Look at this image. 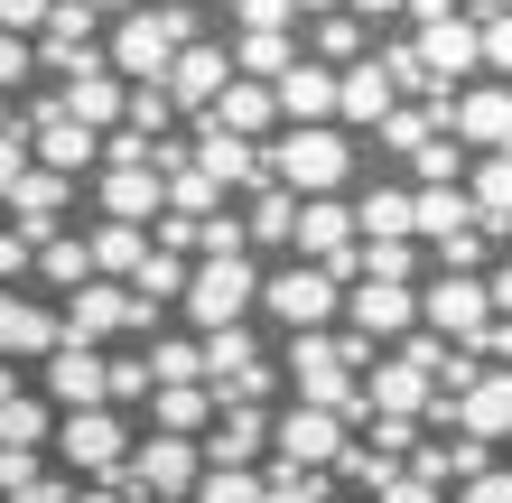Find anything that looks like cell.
<instances>
[{"instance_id": "37", "label": "cell", "mask_w": 512, "mask_h": 503, "mask_svg": "<svg viewBox=\"0 0 512 503\" xmlns=\"http://www.w3.org/2000/svg\"><path fill=\"white\" fill-rule=\"evenodd\" d=\"M168 112H177V103L159 94V84H131V94H122V122H131V131L149 140V150H159V131H168Z\"/></svg>"}, {"instance_id": "9", "label": "cell", "mask_w": 512, "mask_h": 503, "mask_svg": "<svg viewBox=\"0 0 512 503\" xmlns=\"http://www.w3.org/2000/svg\"><path fill=\"white\" fill-rule=\"evenodd\" d=\"M261 308L280 317L289 336H317L326 317H336V280H326V271H308V261H289L280 280H261Z\"/></svg>"}, {"instance_id": "60", "label": "cell", "mask_w": 512, "mask_h": 503, "mask_svg": "<svg viewBox=\"0 0 512 503\" xmlns=\"http://www.w3.org/2000/svg\"><path fill=\"white\" fill-rule=\"evenodd\" d=\"M289 10H317V19H326V10H345V0H289Z\"/></svg>"}, {"instance_id": "4", "label": "cell", "mask_w": 512, "mask_h": 503, "mask_svg": "<svg viewBox=\"0 0 512 503\" xmlns=\"http://www.w3.org/2000/svg\"><path fill=\"white\" fill-rule=\"evenodd\" d=\"M112 327H159V308H140L122 280H84V289H66V317H56V345H94V336H112Z\"/></svg>"}, {"instance_id": "22", "label": "cell", "mask_w": 512, "mask_h": 503, "mask_svg": "<svg viewBox=\"0 0 512 503\" xmlns=\"http://www.w3.org/2000/svg\"><path fill=\"white\" fill-rule=\"evenodd\" d=\"M196 177H205V187H252V177H261V150L205 122V131H196Z\"/></svg>"}, {"instance_id": "61", "label": "cell", "mask_w": 512, "mask_h": 503, "mask_svg": "<svg viewBox=\"0 0 512 503\" xmlns=\"http://www.w3.org/2000/svg\"><path fill=\"white\" fill-rule=\"evenodd\" d=\"M84 10H131V0H84Z\"/></svg>"}, {"instance_id": "44", "label": "cell", "mask_w": 512, "mask_h": 503, "mask_svg": "<svg viewBox=\"0 0 512 503\" xmlns=\"http://www.w3.org/2000/svg\"><path fill=\"white\" fill-rule=\"evenodd\" d=\"M261 503H326V485H317V476H289V466H270V476H261Z\"/></svg>"}, {"instance_id": "15", "label": "cell", "mask_w": 512, "mask_h": 503, "mask_svg": "<svg viewBox=\"0 0 512 503\" xmlns=\"http://www.w3.org/2000/svg\"><path fill=\"white\" fill-rule=\"evenodd\" d=\"M38 382H47L56 410H103V354H94V345H56Z\"/></svg>"}, {"instance_id": "14", "label": "cell", "mask_w": 512, "mask_h": 503, "mask_svg": "<svg viewBox=\"0 0 512 503\" xmlns=\"http://www.w3.org/2000/svg\"><path fill=\"white\" fill-rule=\"evenodd\" d=\"M270 103H280L289 131H326V112H336V66H308V56H298V66L270 84Z\"/></svg>"}, {"instance_id": "52", "label": "cell", "mask_w": 512, "mask_h": 503, "mask_svg": "<svg viewBox=\"0 0 512 503\" xmlns=\"http://www.w3.org/2000/svg\"><path fill=\"white\" fill-rule=\"evenodd\" d=\"M419 159V177H429V187H447V177H457V150H447V140H429V150H410Z\"/></svg>"}, {"instance_id": "23", "label": "cell", "mask_w": 512, "mask_h": 503, "mask_svg": "<svg viewBox=\"0 0 512 503\" xmlns=\"http://www.w3.org/2000/svg\"><path fill=\"white\" fill-rule=\"evenodd\" d=\"M19 354H56V308H28L19 289H0V364Z\"/></svg>"}, {"instance_id": "21", "label": "cell", "mask_w": 512, "mask_h": 503, "mask_svg": "<svg viewBox=\"0 0 512 503\" xmlns=\"http://www.w3.org/2000/svg\"><path fill=\"white\" fill-rule=\"evenodd\" d=\"M233 84V66H224V47H177V66L159 75V94L168 103H215Z\"/></svg>"}, {"instance_id": "63", "label": "cell", "mask_w": 512, "mask_h": 503, "mask_svg": "<svg viewBox=\"0 0 512 503\" xmlns=\"http://www.w3.org/2000/svg\"><path fill=\"white\" fill-rule=\"evenodd\" d=\"M494 10H512V0H494Z\"/></svg>"}, {"instance_id": "32", "label": "cell", "mask_w": 512, "mask_h": 503, "mask_svg": "<svg viewBox=\"0 0 512 503\" xmlns=\"http://www.w3.org/2000/svg\"><path fill=\"white\" fill-rule=\"evenodd\" d=\"M149 410H159V438H187L205 410H215V392H196V382H159V392H149Z\"/></svg>"}, {"instance_id": "26", "label": "cell", "mask_w": 512, "mask_h": 503, "mask_svg": "<svg viewBox=\"0 0 512 503\" xmlns=\"http://www.w3.org/2000/svg\"><path fill=\"white\" fill-rule=\"evenodd\" d=\"M270 122H280V103H270V84H243V75H233L224 94H215V131L252 140V131H270Z\"/></svg>"}, {"instance_id": "47", "label": "cell", "mask_w": 512, "mask_h": 503, "mask_svg": "<svg viewBox=\"0 0 512 503\" xmlns=\"http://www.w3.org/2000/svg\"><path fill=\"white\" fill-rule=\"evenodd\" d=\"M47 10H56V0H0V28H10V38H38Z\"/></svg>"}, {"instance_id": "12", "label": "cell", "mask_w": 512, "mask_h": 503, "mask_svg": "<svg viewBox=\"0 0 512 503\" xmlns=\"http://www.w3.org/2000/svg\"><path fill=\"white\" fill-rule=\"evenodd\" d=\"M419 317H429L438 336H457V345H485V327H494V308H485V280H466V271H447L429 299H419Z\"/></svg>"}, {"instance_id": "36", "label": "cell", "mask_w": 512, "mask_h": 503, "mask_svg": "<svg viewBox=\"0 0 512 503\" xmlns=\"http://www.w3.org/2000/svg\"><path fill=\"white\" fill-rule=\"evenodd\" d=\"M38 271H47L56 289H84V280H94V252H84V233H47V243H38Z\"/></svg>"}, {"instance_id": "50", "label": "cell", "mask_w": 512, "mask_h": 503, "mask_svg": "<svg viewBox=\"0 0 512 503\" xmlns=\"http://www.w3.org/2000/svg\"><path fill=\"white\" fill-rule=\"evenodd\" d=\"M28 261H38V243H28V233H0V289H10Z\"/></svg>"}, {"instance_id": "59", "label": "cell", "mask_w": 512, "mask_h": 503, "mask_svg": "<svg viewBox=\"0 0 512 503\" xmlns=\"http://www.w3.org/2000/svg\"><path fill=\"white\" fill-rule=\"evenodd\" d=\"M28 392V382H19V364H0V401H19Z\"/></svg>"}, {"instance_id": "49", "label": "cell", "mask_w": 512, "mask_h": 503, "mask_svg": "<svg viewBox=\"0 0 512 503\" xmlns=\"http://www.w3.org/2000/svg\"><path fill=\"white\" fill-rule=\"evenodd\" d=\"M224 10L233 19H243V28H289L298 10H289V0H224Z\"/></svg>"}, {"instance_id": "42", "label": "cell", "mask_w": 512, "mask_h": 503, "mask_svg": "<svg viewBox=\"0 0 512 503\" xmlns=\"http://www.w3.org/2000/svg\"><path fill=\"white\" fill-rule=\"evenodd\" d=\"M112 401H149V364H140V354L103 364V410H112Z\"/></svg>"}, {"instance_id": "62", "label": "cell", "mask_w": 512, "mask_h": 503, "mask_svg": "<svg viewBox=\"0 0 512 503\" xmlns=\"http://www.w3.org/2000/svg\"><path fill=\"white\" fill-rule=\"evenodd\" d=\"M0 131H10V94H0Z\"/></svg>"}, {"instance_id": "53", "label": "cell", "mask_w": 512, "mask_h": 503, "mask_svg": "<svg viewBox=\"0 0 512 503\" xmlns=\"http://www.w3.org/2000/svg\"><path fill=\"white\" fill-rule=\"evenodd\" d=\"M373 503H438V485H419V476H391Z\"/></svg>"}, {"instance_id": "25", "label": "cell", "mask_w": 512, "mask_h": 503, "mask_svg": "<svg viewBox=\"0 0 512 503\" xmlns=\"http://www.w3.org/2000/svg\"><path fill=\"white\" fill-rule=\"evenodd\" d=\"M84 47H94V10H84V0H56L47 10V47H38V66H84Z\"/></svg>"}, {"instance_id": "48", "label": "cell", "mask_w": 512, "mask_h": 503, "mask_svg": "<svg viewBox=\"0 0 512 503\" xmlns=\"http://www.w3.org/2000/svg\"><path fill=\"white\" fill-rule=\"evenodd\" d=\"M317 47H326V56H354V47H364V28H354L345 10H326V19H317Z\"/></svg>"}, {"instance_id": "58", "label": "cell", "mask_w": 512, "mask_h": 503, "mask_svg": "<svg viewBox=\"0 0 512 503\" xmlns=\"http://www.w3.org/2000/svg\"><path fill=\"white\" fill-rule=\"evenodd\" d=\"M354 10H373V19H391V10H410V0H345V19H354Z\"/></svg>"}, {"instance_id": "20", "label": "cell", "mask_w": 512, "mask_h": 503, "mask_svg": "<svg viewBox=\"0 0 512 503\" xmlns=\"http://www.w3.org/2000/svg\"><path fill=\"white\" fill-rule=\"evenodd\" d=\"M66 187H75V177H56V168H38V159H28V177H19V187L10 196H0V205H19V233H28V243H47V233H56V215H66Z\"/></svg>"}, {"instance_id": "19", "label": "cell", "mask_w": 512, "mask_h": 503, "mask_svg": "<svg viewBox=\"0 0 512 503\" xmlns=\"http://www.w3.org/2000/svg\"><path fill=\"white\" fill-rule=\"evenodd\" d=\"M38 168H56V177H84L103 159V140L94 131H75V122H56V103H38V150H28Z\"/></svg>"}, {"instance_id": "51", "label": "cell", "mask_w": 512, "mask_h": 503, "mask_svg": "<svg viewBox=\"0 0 512 503\" xmlns=\"http://www.w3.org/2000/svg\"><path fill=\"white\" fill-rule=\"evenodd\" d=\"M19 177H28V140H19V131H0V196H10Z\"/></svg>"}, {"instance_id": "55", "label": "cell", "mask_w": 512, "mask_h": 503, "mask_svg": "<svg viewBox=\"0 0 512 503\" xmlns=\"http://www.w3.org/2000/svg\"><path fill=\"white\" fill-rule=\"evenodd\" d=\"M10 503H75V494H66V485H56V476H38V485H19Z\"/></svg>"}, {"instance_id": "46", "label": "cell", "mask_w": 512, "mask_h": 503, "mask_svg": "<svg viewBox=\"0 0 512 503\" xmlns=\"http://www.w3.org/2000/svg\"><path fill=\"white\" fill-rule=\"evenodd\" d=\"M159 382H196V345H159L149 354V392H159Z\"/></svg>"}, {"instance_id": "57", "label": "cell", "mask_w": 512, "mask_h": 503, "mask_svg": "<svg viewBox=\"0 0 512 503\" xmlns=\"http://www.w3.org/2000/svg\"><path fill=\"white\" fill-rule=\"evenodd\" d=\"M410 19L429 28V19H457V0H410Z\"/></svg>"}, {"instance_id": "7", "label": "cell", "mask_w": 512, "mask_h": 503, "mask_svg": "<svg viewBox=\"0 0 512 503\" xmlns=\"http://www.w3.org/2000/svg\"><path fill=\"white\" fill-rule=\"evenodd\" d=\"M410 233H429V243L447 252V271H466V261L485 252V233H475V205H466V187H419V196H410Z\"/></svg>"}, {"instance_id": "10", "label": "cell", "mask_w": 512, "mask_h": 503, "mask_svg": "<svg viewBox=\"0 0 512 503\" xmlns=\"http://www.w3.org/2000/svg\"><path fill=\"white\" fill-rule=\"evenodd\" d=\"M289 243L308 252V271H326V280H345L354 271V215L336 196H317V205H298V224H289Z\"/></svg>"}, {"instance_id": "3", "label": "cell", "mask_w": 512, "mask_h": 503, "mask_svg": "<svg viewBox=\"0 0 512 503\" xmlns=\"http://www.w3.org/2000/svg\"><path fill=\"white\" fill-rule=\"evenodd\" d=\"M252 299H261V280H252V252H205L196 271H187V289H177V308H187L205 336L243 327V308H252Z\"/></svg>"}, {"instance_id": "29", "label": "cell", "mask_w": 512, "mask_h": 503, "mask_svg": "<svg viewBox=\"0 0 512 503\" xmlns=\"http://www.w3.org/2000/svg\"><path fill=\"white\" fill-rule=\"evenodd\" d=\"M466 205H475V224H503V233H512V150L475 159V187H466Z\"/></svg>"}, {"instance_id": "11", "label": "cell", "mask_w": 512, "mask_h": 503, "mask_svg": "<svg viewBox=\"0 0 512 503\" xmlns=\"http://www.w3.org/2000/svg\"><path fill=\"white\" fill-rule=\"evenodd\" d=\"M122 94H131V84L122 75H112V66H94V56H84V66L66 75V94H56V122H75V131H112V122H122Z\"/></svg>"}, {"instance_id": "41", "label": "cell", "mask_w": 512, "mask_h": 503, "mask_svg": "<svg viewBox=\"0 0 512 503\" xmlns=\"http://www.w3.org/2000/svg\"><path fill=\"white\" fill-rule=\"evenodd\" d=\"M475 66H494V75L512 84V10H494L485 28H475Z\"/></svg>"}, {"instance_id": "30", "label": "cell", "mask_w": 512, "mask_h": 503, "mask_svg": "<svg viewBox=\"0 0 512 503\" xmlns=\"http://www.w3.org/2000/svg\"><path fill=\"white\" fill-rule=\"evenodd\" d=\"M354 233H364V243H410V196L401 187H373L364 205H354Z\"/></svg>"}, {"instance_id": "34", "label": "cell", "mask_w": 512, "mask_h": 503, "mask_svg": "<svg viewBox=\"0 0 512 503\" xmlns=\"http://www.w3.org/2000/svg\"><path fill=\"white\" fill-rule=\"evenodd\" d=\"M261 438H270L261 410H224V429H215V448H205V466H252Z\"/></svg>"}, {"instance_id": "31", "label": "cell", "mask_w": 512, "mask_h": 503, "mask_svg": "<svg viewBox=\"0 0 512 503\" xmlns=\"http://www.w3.org/2000/svg\"><path fill=\"white\" fill-rule=\"evenodd\" d=\"M47 438H56V420H47V401H38V392L0 401V448H28V457H38Z\"/></svg>"}, {"instance_id": "28", "label": "cell", "mask_w": 512, "mask_h": 503, "mask_svg": "<svg viewBox=\"0 0 512 503\" xmlns=\"http://www.w3.org/2000/svg\"><path fill=\"white\" fill-rule=\"evenodd\" d=\"M336 112L345 122H391V75L382 66H345L336 75Z\"/></svg>"}, {"instance_id": "43", "label": "cell", "mask_w": 512, "mask_h": 503, "mask_svg": "<svg viewBox=\"0 0 512 503\" xmlns=\"http://www.w3.org/2000/svg\"><path fill=\"white\" fill-rule=\"evenodd\" d=\"M336 476H354V485H373V494H382L391 476H401V466H391L382 448H345V457H336Z\"/></svg>"}, {"instance_id": "38", "label": "cell", "mask_w": 512, "mask_h": 503, "mask_svg": "<svg viewBox=\"0 0 512 503\" xmlns=\"http://www.w3.org/2000/svg\"><path fill=\"white\" fill-rule=\"evenodd\" d=\"M289 224H298V196H280V187H261V205H252V224H243V243H289Z\"/></svg>"}, {"instance_id": "17", "label": "cell", "mask_w": 512, "mask_h": 503, "mask_svg": "<svg viewBox=\"0 0 512 503\" xmlns=\"http://www.w3.org/2000/svg\"><path fill=\"white\" fill-rule=\"evenodd\" d=\"M447 420H457L475 448H485V438H503L512 429V373H475L457 401H447Z\"/></svg>"}, {"instance_id": "33", "label": "cell", "mask_w": 512, "mask_h": 503, "mask_svg": "<svg viewBox=\"0 0 512 503\" xmlns=\"http://www.w3.org/2000/svg\"><path fill=\"white\" fill-rule=\"evenodd\" d=\"M252 364H261V354H252L243 327H224V336H205V345H196V373H215V392H224V382H243Z\"/></svg>"}, {"instance_id": "40", "label": "cell", "mask_w": 512, "mask_h": 503, "mask_svg": "<svg viewBox=\"0 0 512 503\" xmlns=\"http://www.w3.org/2000/svg\"><path fill=\"white\" fill-rule=\"evenodd\" d=\"M438 122H447V94H438V103H419V112H391L382 131H391V150H429V131H438Z\"/></svg>"}, {"instance_id": "27", "label": "cell", "mask_w": 512, "mask_h": 503, "mask_svg": "<svg viewBox=\"0 0 512 503\" xmlns=\"http://www.w3.org/2000/svg\"><path fill=\"white\" fill-rule=\"evenodd\" d=\"M84 252H94V271H103V280H122V289H131V271L149 261V233H140V224H103V233H84Z\"/></svg>"}, {"instance_id": "45", "label": "cell", "mask_w": 512, "mask_h": 503, "mask_svg": "<svg viewBox=\"0 0 512 503\" xmlns=\"http://www.w3.org/2000/svg\"><path fill=\"white\" fill-rule=\"evenodd\" d=\"M38 75V47L28 38H10V28H0V94H10V84H28Z\"/></svg>"}, {"instance_id": "24", "label": "cell", "mask_w": 512, "mask_h": 503, "mask_svg": "<svg viewBox=\"0 0 512 503\" xmlns=\"http://www.w3.org/2000/svg\"><path fill=\"white\" fill-rule=\"evenodd\" d=\"M345 317H354V336H401L410 317H419V299H410V289H391V280H364Z\"/></svg>"}, {"instance_id": "35", "label": "cell", "mask_w": 512, "mask_h": 503, "mask_svg": "<svg viewBox=\"0 0 512 503\" xmlns=\"http://www.w3.org/2000/svg\"><path fill=\"white\" fill-rule=\"evenodd\" d=\"M224 66H243V75H270V84H280L298 56H289V38H280V28H243V47H233Z\"/></svg>"}, {"instance_id": "13", "label": "cell", "mask_w": 512, "mask_h": 503, "mask_svg": "<svg viewBox=\"0 0 512 503\" xmlns=\"http://www.w3.org/2000/svg\"><path fill=\"white\" fill-rule=\"evenodd\" d=\"M447 131L457 140H475V150H512V84H475V94H457L447 103Z\"/></svg>"}, {"instance_id": "5", "label": "cell", "mask_w": 512, "mask_h": 503, "mask_svg": "<svg viewBox=\"0 0 512 503\" xmlns=\"http://www.w3.org/2000/svg\"><path fill=\"white\" fill-rule=\"evenodd\" d=\"M336 457H345V420H336V410L289 401L280 420H270V466H289V476H317V466H336Z\"/></svg>"}, {"instance_id": "2", "label": "cell", "mask_w": 512, "mask_h": 503, "mask_svg": "<svg viewBox=\"0 0 512 503\" xmlns=\"http://www.w3.org/2000/svg\"><path fill=\"white\" fill-rule=\"evenodd\" d=\"M177 47H196V10H131L112 28V75L122 84H159L177 66Z\"/></svg>"}, {"instance_id": "16", "label": "cell", "mask_w": 512, "mask_h": 503, "mask_svg": "<svg viewBox=\"0 0 512 503\" xmlns=\"http://www.w3.org/2000/svg\"><path fill=\"white\" fill-rule=\"evenodd\" d=\"M419 75H429L438 84V94H447V84H457V75H475V19H429V28H419Z\"/></svg>"}, {"instance_id": "56", "label": "cell", "mask_w": 512, "mask_h": 503, "mask_svg": "<svg viewBox=\"0 0 512 503\" xmlns=\"http://www.w3.org/2000/svg\"><path fill=\"white\" fill-rule=\"evenodd\" d=\"M485 308H503V327H512V271H494V280H485Z\"/></svg>"}, {"instance_id": "54", "label": "cell", "mask_w": 512, "mask_h": 503, "mask_svg": "<svg viewBox=\"0 0 512 503\" xmlns=\"http://www.w3.org/2000/svg\"><path fill=\"white\" fill-rule=\"evenodd\" d=\"M466 503H512V476H503V466H485V476L466 485Z\"/></svg>"}, {"instance_id": "39", "label": "cell", "mask_w": 512, "mask_h": 503, "mask_svg": "<svg viewBox=\"0 0 512 503\" xmlns=\"http://www.w3.org/2000/svg\"><path fill=\"white\" fill-rule=\"evenodd\" d=\"M196 503H261V476H252V466H205Z\"/></svg>"}, {"instance_id": "6", "label": "cell", "mask_w": 512, "mask_h": 503, "mask_svg": "<svg viewBox=\"0 0 512 503\" xmlns=\"http://www.w3.org/2000/svg\"><path fill=\"white\" fill-rule=\"evenodd\" d=\"M56 457L84 466V476H122V466H131L122 410H66V420H56Z\"/></svg>"}, {"instance_id": "18", "label": "cell", "mask_w": 512, "mask_h": 503, "mask_svg": "<svg viewBox=\"0 0 512 503\" xmlns=\"http://www.w3.org/2000/svg\"><path fill=\"white\" fill-rule=\"evenodd\" d=\"M159 205H168L159 168H103V224H140V233H149Z\"/></svg>"}, {"instance_id": "1", "label": "cell", "mask_w": 512, "mask_h": 503, "mask_svg": "<svg viewBox=\"0 0 512 503\" xmlns=\"http://www.w3.org/2000/svg\"><path fill=\"white\" fill-rule=\"evenodd\" d=\"M345 168H354V150H345V131H280V140H270V150H261V177H270V187H280V196H336L345 187Z\"/></svg>"}, {"instance_id": "8", "label": "cell", "mask_w": 512, "mask_h": 503, "mask_svg": "<svg viewBox=\"0 0 512 503\" xmlns=\"http://www.w3.org/2000/svg\"><path fill=\"white\" fill-rule=\"evenodd\" d=\"M122 476L140 485V503H177V494H196V476H205V448H196V438H140Z\"/></svg>"}]
</instances>
